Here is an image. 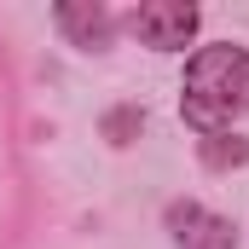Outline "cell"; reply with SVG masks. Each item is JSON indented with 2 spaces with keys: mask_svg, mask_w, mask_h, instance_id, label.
Masks as SVG:
<instances>
[{
  "mask_svg": "<svg viewBox=\"0 0 249 249\" xmlns=\"http://www.w3.org/2000/svg\"><path fill=\"white\" fill-rule=\"evenodd\" d=\"M180 116L197 133H226V127L249 116V53L220 41L203 47L186 64V87H180Z\"/></svg>",
  "mask_w": 249,
  "mask_h": 249,
  "instance_id": "obj_1",
  "label": "cell"
},
{
  "mask_svg": "<svg viewBox=\"0 0 249 249\" xmlns=\"http://www.w3.org/2000/svg\"><path fill=\"white\" fill-rule=\"evenodd\" d=\"M197 23H203V12L186 6V0H145V6L127 12V29L151 53H186V41L197 35Z\"/></svg>",
  "mask_w": 249,
  "mask_h": 249,
  "instance_id": "obj_2",
  "label": "cell"
},
{
  "mask_svg": "<svg viewBox=\"0 0 249 249\" xmlns=\"http://www.w3.org/2000/svg\"><path fill=\"white\" fill-rule=\"evenodd\" d=\"M58 29L70 47H81V53H105L110 47V35H116V18L99 6V0H58Z\"/></svg>",
  "mask_w": 249,
  "mask_h": 249,
  "instance_id": "obj_3",
  "label": "cell"
},
{
  "mask_svg": "<svg viewBox=\"0 0 249 249\" xmlns=\"http://www.w3.org/2000/svg\"><path fill=\"white\" fill-rule=\"evenodd\" d=\"M197 157H203V168H214V174H226V168H244L249 162V139L244 133H203L197 139Z\"/></svg>",
  "mask_w": 249,
  "mask_h": 249,
  "instance_id": "obj_4",
  "label": "cell"
},
{
  "mask_svg": "<svg viewBox=\"0 0 249 249\" xmlns=\"http://www.w3.org/2000/svg\"><path fill=\"white\" fill-rule=\"evenodd\" d=\"M180 249H238V232H232V220H220V214H203L197 226H191Z\"/></svg>",
  "mask_w": 249,
  "mask_h": 249,
  "instance_id": "obj_5",
  "label": "cell"
},
{
  "mask_svg": "<svg viewBox=\"0 0 249 249\" xmlns=\"http://www.w3.org/2000/svg\"><path fill=\"white\" fill-rule=\"evenodd\" d=\"M139 127H145V110H139V105H116V110L105 116V139H110V145H133Z\"/></svg>",
  "mask_w": 249,
  "mask_h": 249,
  "instance_id": "obj_6",
  "label": "cell"
},
{
  "mask_svg": "<svg viewBox=\"0 0 249 249\" xmlns=\"http://www.w3.org/2000/svg\"><path fill=\"white\" fill-rule=\"evenodd\" d=\"M197 220H203V209H197V203H168V232H174V238H186Z\"/></svg>",
  "mask_w": 249,
  "mask_h": 249,
  "instance_id": "obj_7",
  "label": "cell"
}]
</instances>
